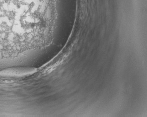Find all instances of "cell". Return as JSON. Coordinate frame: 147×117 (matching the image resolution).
I'll list each match as a JSON object with an SVG mask.
<instances>
[{
	"instance_id": "1",
	"label": "cell",
	"mask_w": 147,
	"mask_h": 117,
	"mask_svg": "<svg viewBox=\"0 0 147 117\" xmlns=\"http://www.w3.org/2000/svg\"><path fill=\"white\" fill-rule=\"evenodd\" d=\"M36 72L34 68H10L0 72V76L9 77H23L33 75Z\"/></svg>"
}]
</instances>
